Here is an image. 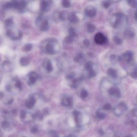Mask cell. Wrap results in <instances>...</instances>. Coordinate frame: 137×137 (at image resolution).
Returning <instances> with one entry per match:
<instances>
[{
	"label": "cell",
	"mask_w": 137,
	"mask_h": 137,
	"mask_svg": "<svg viewBox=\"0 0 137 137\" xmlns=\"http://www.w3.org/2000/svg\"><path fill=\"white\" fill-rule=\"evenodd\" d=\"M83 59V54L81 53L78 54L74 58V60L77 62L79 63Z\"/></svg>",
	"instance_id": "23"
},
{
	"label": "cell",
	"mask_w": 137,
	"mask_h": 137,
	"mask_svg": "<svg viewBox=\"0 0 137 137\" xmlns=\"http://www.w3.org/2000/svg\"><path fill=\"white\" fill-rule=\"evenodd\" d=\"M23 137H25V136H23Z\"/></svg>",
	"instance_id": "50"
},
{
	"label": "cell",
	"mask_w": 137,
	"mask_h": 137,
	"mask_svg": "<svg viewBox=\"0 0 137 137\" xmlns=\"http://www.w3.org/2000/svg\"><path fill=\"white\" fill-rule=\"evenodd\" d=\"M15 86L16 88L19 89V90H22V82L20 80L18 79H16L15 80Z\"/></svg>",
	"instance_id": "29"
},
{
	"label": "cell",
	"mask_w": 137,
	"mask_h": 137,
	"mask_svg": "<svg viewBox=\"0 0 137 137\" xmlns=\"http://www.w3.org/2000/svg\"><path fill=\"white\" fill-rule=\"evenodd\" d=\"M93 63L91 61H89L85 64L84 67L85 70L88 72L94 70L93 69Z\"/></svg>",
	"instance_id": "18"
},
{
	"label": "cell",
	"mask_w": 137,
	"mask_h": 137,
	"mask_svg": "<svg viewBox=\"0 0 137 137\" xmlns=\"http://www.w3.org/2000/svg\"><path fill=\"white\" fill-rule=\"evenodd\" d=\"M124 15L121 13H117L113 15L111 25L113 28H117L122 25L124 21Z\"/></svg>",
	"instance_id": "1"
},
{
	"label": "cell",
	"mask_w": 137,
	"mask_h": 137,
	"mask_svg": "<svg viewBox=\"0 0 137 137\" xmlns=\"http://www.w3.org/2000/svg\"><path fill=\"white\" fill-rule=\"evenodd\" d=\"M22 36L23 34L22 31H19V33H18V36H17L18 40H19V39H21L22 38Z\"/></svg>",
	"instance_id": "45"
},
{
	"label": "cell",
	"mask_w": 137,
	"mask_h": 137,
	"mask_svg": "<svg viewBox=\"0 0 137 137\" xmlns=\"http://www.w3.org/2000/svg\"><path fill=\"white\" fill-rule=\"evenodd\" d=\"M68 19L70 22L74 24L78 23L79 21V19L76 15V14L74 12L71 13L70 14L68 17Z\"/></svg>",
	"instance_id": "15"
},
{
	"label": "cell",
	"mask_w": 137,
	"mask_h": 137,
	"mask_svg": "<svg viewBox=\"0 0 137 137\" xmlns=\"http://www.w3.org/2000/svg\"><path fill=\"white\" fill-rule=\"evenodd\" d=\"M107 74L109 77L114 79L117 78L118 77V73L116 70L113 68H109L107 71Z\"/></svg>",
	"instance_id": "16"
},
{
	"label": "cell",
	"mask_w": 137,
	"mask_h": 137,
	"mask_svg": "<svg viewBox=\"0 0 137 137\" xmlns=\"http://www.w3.org/2000/svg\"><path fill=\"white\" fill-rule=\"evenodd\" d=\"M113 41L116 45H120L123 42V40L120 37L117 36H114L113 37Z\"/></svg>",
	"instance_id": "21"
},
{
	"label": "cell",
	"mask_w": 137,
	"mask_h": 137,
	"mask_svg": "<svg viewBox=\"0 0 137 137\" xmlns=\"http://www.w3.org/2000/svg\"><path fill=\"white\" fill-rule=\"evenodd\" d=\"M73 37L71 36H69L66 37L65 38V41L68 44H71L73 41Z\"/></svg>",
	"instance_id": "32"
},
{
	"label": "cell",
	"mask_w": 137,
	"mask_h": 137,
	"mask_svg": "<svg viewBox=\"0 0 137 137\" xmlns=\"http://www.w3.org/2000/svg\"><path fill=\"white\" fill-rule=\"evenodd\" d=\"M36 25L39 26L40 30L43 31H48L49 29V24L47 19H42L41 17H39L36 20Z\"/></svg>",
	"instance_id": "2"
},
{
	"label": "cell",
	"mask_w": 137,
	"mask_h": 137,
	"mask_svg": "<svg viewBox=\"0 0 137 137\" xmlns=\"http://www.w3.org/2000/svg\"><path fill=\"white\" fill-rule=\"evenodd\" d=\"M1 126H2L3 129L6 130H10V125L9 123L7 121H3L2 124H1Z\"/></svg>",
	"instance_id": "22"
},
{
	"label": "cell",
	"mask_w": 137,
	"mask_h": 137,
	"mask_svg": "<svg viewBox=\"0 0 137 137\" xmlns=\"http://www.w3.org/2000/svg\"><path fill=\"white\" fill-rule=\"evenodd\" d=\"M44 66L45 68H46V69L48 72H51L53 69L52 64L49 60H48L44 62Z\"/></svg>",
	"instance_id": "17"
},
{
	"label": "cell",
	"mask_w": 137,
	"mask_h": 137,
	"mask_svg": "<svg viewBox=\"0 0 137 137\" xmlns=\"http://www.w3.org/2000/svg\"><path fill=\"white\" fill-rule=\"evenodd\" d=\"M127 109V106L124 103L120 104L118 107L114 109V113L117 116L121 115Z\"/></svg>",
	"instance_id": "8"
},
{
	"label": "cell",
	"mask_w": 137,
	"mask_h": 137,
	"mask_svg": "<svg viewBox=\"0 0 137 137\" xmlns=\"http://www.w3.org/2000/svg\"><path fill=\"white\" fill-rule=\"evenodd\" d=\"M45 49L47 53L49 55H54L55 54V51L54 50L53 42L49 41L48 42L46 45Z\"/></svg>",
	"instance_id": "12"
},
{
	"label": "cell",
	"mask_w": 137,
	"mask_h": 137,
	"mask_svg": "<svg viewBox=\"0 0 137 137\" xmlns=\"http://www.w3.org/2000/svg\"><path fill=\"white\" fill-rule=\"evenodd\" d=\"M76 137V136H75V135H68V136H67V137Z\"/></svg>",
	"instance_id": "47"
},
{
	"label": "cell",
	"mask_w": 137,
	"mask_h": 137,
	"mask_svg": "<svg viewBox=\"0 0 137 137\" xmlns=\"http://www.w3.org/2000/svg\"><path fill=\"white\" fill-rule=\"evenodd\" d=\"M135 18L136 21H137V10L135 12Z\"/></svg>",
	"instance_id": "46"
},
{
	"label": "cell",
	"mask_w": 137,
	"mask_h": 137,
	"mask_svg": "<svg viewBox=\"0 0 137 137\" xmlns=\"http://www.w3.org/2000/svg\"><path fill=\"white\" fill-rule=\"evenodd\" d=\"M131 77L134 79H137V69H135L131 74Z\"/></svg>",
	"instance_id": "39"
},
{
	"label": "cell",
	"mask_w": 137,
	"mask_h": 137,
	"mask_svg": "<svg viewBox=\"0 0 137 137\" xmlns=\"http://www.w3.org/2000/svg\"><path fill=\"white\" fill-rule=\"evenodd\" d=\"M96 75H97V72L94 70H93L89 72L88 77L89 78H92L95 77Z\"/></svg>",
	"instance_id": "34"
},
{
	"label": "cell",
	"mask_w": 137,
	"mask_h": 137,
	"mask_svg": "<svg viewBox=\"0 0 137 137\" xmlns=\"http://www.w3.org/2000/svg\"><path fill=\"white\" fill-rule=\"evenodd\" d=\"M127 2L128 5H129L130 7L133 8H137V1H128Z\"/></svg>",
	"instance_id": "25"
},
{
	"label": "cell",
	"mask_w": 137,
	"mask_h": 137,
	"mask_svg": "<svg viewBox=\"0 0 137 137\" xmlns=\"http://www.w3.org/2000/svg\"><path fill=\"white\" fill-rule=\"evenodd\" d=\"M49 134L50 137H59L58 133L55 131H50L49 132Z\"/></svg>",
	"instance_id": "35"
},
{
	"label": "cell",
	"mask_w": 137,
	"mask_h": 137,
	"mask_svg": "<svg viewBox=\"0 0 137 137\" xmlns=\"http://www.w3.org/2000/svg\"><path fill=\"white\" fill-rule=\"evenodd\" d=\"M75 73L73 72H71L70 74L66 75V77L68 80H73L75 79Z\"/></svg>",
	"instance_id": "37"
},
{
	"label": "cell",
	"mask_w": 137,
	"mask_h": 137,
	"mask_svg": "<svg viewBox=\"0 0 137 137\" xmlns=\"http://www.w3.org/2000/svg\"><path fill=\"white\" fill-rule=\"evenodd\" d=\"M122 59V58H120L119 56H117L116 55L113 54L111 55L110 56V59L111 61L113 62H117L118 61H120Z\"/></svg>",
	"instance_id": "24"
},
{
	"label": "cell",
	"mask_w": 137,
	"mask_h": 137,
	"mask_svg": "<svg viewBox=\"0 0 137 137\" xmlns=\"http://www.w3.org/2000/svg\"><path fill=\"white\" fill-rule=\"evenodd\" d=\"M36 99L33 95H31L27 99L25 102V106L29 109L33 108L36 103Z\"/></svg>",
	"instance_id": "10"
},
{
	"label": "cell",
	"mask_w": 137,
	"mask_h": 137,
	"mask_svg": "<svg viewBox=\"0 0 137 137\" xmlns=\"http://www.w3.org/2000/svg\"><path fill=\"white\" fill-rule=\"evenodd\" d=\"M33 118L35 119H37L39 120H41L44 118L43 114L40 111H38L35 114L32 115Z\"/></svg>",
	"instance_id": "20"
},
{
	"label": "cell",
	"mask_w": 137,
	"mask_h": 137,
	"mask_svg": "<svg viewBox=\"0 0 137 137\" xmlns=\"http://www.w3.org/2000/svg\"><path fill=\"white\" fill-rule=\"evenodd\" d=\"M27 115V112L25 110H22L20 112V117L21 119H23L25 118Z\"/></svg>",
	"instance_id": "38"
},
{
	"label": "cell",
	"mask_w": 137,
	"mask_h": 137,
	"mask_svg": "<svg viewBox=\"0 0 137 137\" xmlns=\"http://www.w3.org/2000/svg\"><path fill=\"white\" fill-rule=\"evenodd\" d=\"M31 58L29 56H25L21 58L20 60V64L23 66L28 65L31 62Z\"/></svg>",
	"instance_id": "14"
},
{
	"label": "cell",
	"mask_w": 137,
	"mask_h": 137,
	"mask_svg": "<svg viewBox=\"0 0 137 137\" xmlns=\"http://www.w3.org/2000/svg\"><path fill=\"white\" fill-rule=\"evenodd\" d=\"M85 13L87 17L92 18L97 15V10L95 8L92 6H89L85 9Z\"/></svg>",
	"instance_id": "5"
},
{
	"label": "cell",
	"mask_w": 137,
	"mask_h": 137,
	"mask_svg": "<svg viewBox=\"0 0 137 137\" xmlns=\"http://www.w3.org/2000/svg\"><path fill=\"white\" fill-rule=\"evenodd\" d=\"M49 1H42L40 2V10L42 12H48L50 9Z\"/></svg>",
	"instance_id": "11"
},
{
	"label": "cell",
	"mask_w": 137,
	"mask_h": 137,
	"mask_svg": "<svg viewBox=\"0 0 137 137\" xmlns=\"http://www.w3.org/2000/svg\"><path fill=\"white\" fill-rule=\"evenodd\" d=\"M27 76L28 77V80L27 84L29 86L33 85L36 83L38 78V74L34 71L30 72Z\"/></svg>",
	"instance_id": "4"
},
{
	"label": "cell",
	"mask_w": 137,
	"mask_h": 137,
	"mask_svg": "<svg viewBox=\"0 0 137 137\" xmlns=\"http://www.w3.org/2000/svg\"><path fill=\"white\" fill-rule=\"evenodd\" d=\"M96 27L94 25L91 23H88L87 25V29L89 33H92L95 31Z\"/></svg>",
	"instance_id": "19"
},
{
	"label": "cell",
	"mask_w": 137,
	"mask_h": 137,
	"mask_svg": "<svg viewBox=\"0 0 137 137\" xmlns=\"http://www.w3.org/2000/svg\"><path fill=\"white\" fill-rule=\"evenodd\" d=\"M102 5L104 8L107 9L110 7L111 5V3L108 1H103L102 3Z\"/></svg>",
	"instance_id": "36"
},
{
	"label": "cell",
	"mask_w": 137,
	"mask_h": 137,
	"mask_svg": "<svg viewBox=\"0 0 137 137\" xmlns=\"http://www.w3.org/2000/svg\"><path fill=\"white\" fill-rule=\"evenodd\" d=\"M108 92L110 95L115 96L118 97H120V91L119 89L117 87H112L110 88Z\"/></svg>",
	"instance_id": "13"
},
{
	"label": "cell",
	"mask_w": 137,
	"mask_h": 137,
	"mask_svg": "<svg viewBox=\"0 0 137 137\" xmlns=\"http://www.w3.org/2000/svg\"><path fill=\"white\" fill-rule=\"evenodd\" d=\"M97 117L98 118L100 119H103L105 118V115L103 113L99 112L97 114Z\"/></svg>",
	"instance_id": "42"
},
{
	"label": "cell",
	"mask_w": 137,
	"mask_h": 137,
	"mask_svg": "<svg viewBox=\"0 0 137 137\" xmlns=\"http://www.w3.org/2000/svg\"><path fill=\"white\" fill-rule=\"evenodd\" d=\"M83 45L86 47H88L90 45V41L88 39H85L83 41Z\"/></svg>",
	"instance_id": "40"
},
{
	"label": "cell",
	"mask_w": 137,
	"mask_h": 137,
	"mask_svg": "<svg viewBox=\"0 0 137 137\" xmlns=\"http://www.w3.org/2000/svg\"><path fill=\"white\" fill-rule=\"evenodd\" d=\"M13 24V20L11 18L7 19L5 21V25L7 27H9Z\"/></svg>",
	"instance_id": "33"
},
{
	"label": "cell",
	"mask_w": 137,
	"mask_h": 137,
	"mask_svg": "<svg viewBox=\"0 0 137 137\" xmlns=\"http://www.w3.org/2000/svg\"><path fill=\"white\" fill-rule=\"evenodd\" d=\"M133 137V136H132V135H129V136H128V137Z\"/></svg>",
	"instance_id": "48"
},
{
	"label": "cell",
	"mask_w": 137,
	"mask_h": 137,
	"mask_svg": "<svg viewBox=\"0 0 137 137\" xmlns=\"http://www.w3.org/2000/svg\"><path fill=\"white\" fill-rule=\"evenodd\" d=\"M94 41L97 44L99 45L105 44L107 42V39L106 37L102 33L100 32L95 35Z\"/></svg>",
	"instance_id": "3"
},
{
	"label": "cell",
	"mask_w": 137,
	"mask_h": 137,
	"mask_svg": "<svg viewBox=\"0 0 137 137\" xmlns=\"http://www.w3.org/2000/svg\"><path fill=\"white\" fill-rule=\"evenodd\" d=\"M88 95V92L85 89L82 90L80 93V97L82 99H85L87 97Z\"/></svg>",
	"instance_id": "31"
},
{
	"label": "cell",
	"mask_w": 137,
	"mask_h": 137,
	"mask_svg": "<svg viewBox=\"0 0 137 137\" xmlns=\"http://www.w3.org/2000/svg\"><path fill=\"white\" fill-rule=\"evenodd\" d=\"M103 109L105 110H109L111 109V106L110 104H107L104 105L103 106Z\"/></svg>",
	"instance_id": "43"
},
{
	"label": "cell",
	"mask_w": 137,
	"mask_h": 137,
	"mask_svg": "<svg viewBox=\"0 0 137 137\" xmlns=\"http://www.w3.org/2000/svg\"><path fill=\"white\" fill-rule=\"evenodd\" d=\"M38 131V129L36 127H33L31 128V130H30L31 132L34 134L37 133Z\"/></svg>",
	"instance_id": "41"
},
{
	"label": "cell",
	"mask_w": 137,
	"mask_h": 137,
	"mask_svg": "<svg viewBox=\"0 0 137 137\" xmlns=\"http://www.w3.org/2000/svg\"><path fill=\"white\" fill-rule=\"evenodd\" d=\"M133 52L132 51L128 50L123 54V58L128 63H132L133 60Z\"/></svg>",
	"instance_id": "7"
},
{
	"label": "cell",
	"mask_w": 137,
	"mask_h": 137,
	"mask_svg": "<svg viewBox=\"0 0 137 137\" xmlns=\"http://www.w3.org/2000/svg\"><path fill=\"white\" fill-rule=\"evenodd\" d=\"M124 37L126 39H131L134 38L136 36V31L132 27L128 28L124 32Z\"/></svg>",
	"instance_id": "6"
},
{
	"label": "cell",
	"mask_w": 137,
	"mask_h": 137,
	"mask_svg": "<svg viewBox=\"0 0 137 137\" xmlns=\"http://www.w3.org/2000/svg\"><path fill=\"white\" fill-rule=\"evenodd\" d=\"M32 48H33V45L31 44H26L24 46L23 48V50L28 52L30 51L32 49Z\"/></svg>",
	"instance_id": "27"
},
{
	"label": "cell",
	"mask_w": 137,
	"mask_h": 137,
	"mask_svg": "<svg viewBox=\"0 0 137 137\" xmlns=\"http://www.w3.org/2000/svg\"><path fill=\"white\" fill-rule=\"evenodd\" d=\"M132 114L134 116H137V108H135L133 110Z\"/></svg>",
	"instance_id": "44"
},
{
	"label": "cell",
	"mask_w": 137,
	"mask_h": 137,
	"mask_svg": "<svg viewBox=\"0 0 137 137\" xmlns=\"http://www.w3.org/2000/svg\"><path fill=\"white\" fill-rule=\"evenodd\" d=\"M114 137H119V136L118 135H115V136H114Z\"/></svg>",
	"instance_id": "49"
},
{
	"label": "cell",
	"mask_w": 137,
	"mask_h": 137,
	"mask_svg": "<svg viewBox=\"0 0 137 137\" xmlns=\"http://www.w3.org/2000/svg\"><path fill=\"white\" fill-rule=\"evenodd\" d=\"M62 4L64 7L68 8L71 7V3L69 1L63 0L62 1Z\"/></svg>",
	"instance_id": "26"
},
{
	"label": "cell",
	"mask_w": 137,
	"mask_h": 137,
	"mask_svg": "<svg viewBox=\"0 0 137 137\" xmlns=\"http://www.w3.org/2000/svg\"><path fill=\"white\" fill-rule=\"evenodd\" d=\"M66 18V14L65 11H62L60 13L58 18L60 21H64Z\"/></svg>",
	"instance_id": "30"
},
{
	"label": "cell",
	"mask_w": 137,
	"mask_h": 137,
	"mask_svg": "<svg viewBox=\"0 0 137 137\" xmlns=\"http://www.w3.org/2000/svg\"><path fill=\"white\" fill-rule=\"evenodd\" d=\"M68 32H69V35L72 36V37H75L77 36L75 30L73 27H70L68 29Z\"/></svg>",
	"instance_id": "28"
},
{
	"label": "cell",
	"mask_w": 137,
	"mask_h": 137,
	"mask_svg": "<svg viewBox=\"0 0 137 137\" xmlns=\"http://www.w3.org/2000/svg\"><path fill=\"white\" fill-rule=\"evenodd\" d=\"M61 104L65 107L72 106L73 104L72 99L71 97L66 96L62 99Z\"/></svg>",
	"instance_id": "9"
}]
</instances>
